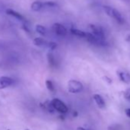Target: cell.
<instances>
[{
	"label": "cell",
	"mask_w": 130,
	"mask_h": 130,
	"mask_svg": "<svg viewBox=\"0 0 130 130\" xmlns=\"http://www.w3.org/2000/svg\"><path fill=\"white\" fill-rule=\"evenodd\" d=\"M103 9H104V12L106 13V15H108L110 18L113 19L117 23H119L120 25L124 24V22H125L124 17L116 9L109 6H104Z\"/></svg>",
	"instance_id": "6da1fadb"
},
{
	"label": "cell",
	"mask_w": 130,
	"mask_h": 130,
	"mask_svg": "<svg viewBox=\"0 0 130 130\" xmlns=\"http://www.w3.org/2000/svg\"><path fill=\"white\" fill-rule=\"evenodd\" d=\"M83 84L77 80H71L68 83V90L71 93H79L83 90Z\"/></svg>",
	"instance_id": "7a4b0ae2"
},
{
	"label": "cell",
	"mask_w": 130,
	"mask_h": 130,
	"mask_svg": "<svg viewBox=\"0 0 130 130\" xmlns=\"http://www.w3.org/2000/svg\"><path fill=\"white\" fill-rule=\"evenodd\" d=\"M51 103L54 110L61 114H65L68 112V107L67 106V105L57 98L53 99L51 100Z\"/></svg>",
	"instance_id": "3957f363"
},
{
	"label": "cell",
	"mask_w": 130,
	"mask_h": 130,
	"mask_svg": "<svg viewBox=\"0 0 130 130\" xmlns=\"http://www.w3.org/2000/svg\"><path fill=\"white\" fill-rule=\"evenodd\" d=\"M85 39L90 43L91 44L96 45V46H100V47H105L107 45V42L106 40L101 39L97 38L96 36H95L94 35H93L90 32H87V36L85 38Z\"/></svg>",
	"instance_id": "277c9868"
},
{
	"label": "cell",
	"mask_w": 130,
	"mask_h": 130,
	"mask_svg": "<svg viewBox=\"0 0 130 130\" xmlns=\"http://www.w3.org/2000/svg\"><path fill=\"white\" fill-rule=\"evenodd\" d=\"M52 31L56 35L60 37H64L68 34L67 28L60 23H54L52 26Z\"/></svg>",
	"instance_id": "5b68a950"
},
{
	"label": "cell",
	"mask_w": 130,
	"mask_h": 130,
	"mask_svg": "<svg viewBox=\"0 0 130 130\" xmlns=\"http://www.w3.org/2000/svg\"><path fill=\"white\" fill-rule=\"evenodd\" d=\"M90 31L93 35H94L95 36H96L99 38L106 40V35H105V31L103 30V28L99 25H90Z\"/></svg>",
	"instance_id": "8992f818"
},
{
	"label": "cell",
	"mask_w": 130,
	"mask_h": 130,
	"mask_svg": "<svg viewBox=\"0 0 130 130\" xmlns=\"http://www.w3.org/2000/svg\"><path fill=\"white\" fill-rule=\"evenodd\" d=\"M15 80L9 77H0V90L7 88L14 84Z\"/></svg>",
	"instance_id": "52a82bcc"
},
{
	"label": "cell",
	"mask_w": 130,
	"mask_h": 130,
	"mask_svg": "<svg viewBox=\"0 0 130 130\" xmlns=\"http://www.w3.org/2000/svg\"><path fill=\"white\" fill-rule=\"evenodd\" d=\"M6 13L7 15H9L12 16V17L16 19L17 20H19V21H20V22H22L24 24L27 22L26 19H25V17H24L22 15H21L20 13H19L18 12H16V11H15V10H13V9H6Z\"/></svg>",
	"instance_id": "ba28073f"
},
{
	"label": "cell",
	"mask_w": 130,
	"mask_h": 130,
	"mask_svg": "<svg viewBox=\"0 0 130 130\" xmlns=\"http://www.w3.org/2000/svg\"><path fill=\"white\" fill-rule=\"evenodd\" d=\"M118 76L120 80L125 84H129L130 83V74L124 71H118Z\"/></svg>",
	"instance_id": "9c48e42d"
},
{
	"label": "cell",
	"mask_w": 130,
	"mask_h": 130,
	"mask_svg": "<svg viewBox=\"0 0 130 130\" xmlns=\"http://www.w3.org/2000/svg\"><path fill=\"white\" fill-rule=\"evenodd\" d=\"M93 100L96 103V104L97 105V106L100 109H103L106 106V103L103 100V98L99 95V94H94L93 95Z\"/></svg>",
	"instance_id": "30bf717a"
},
{
	"label": "cell",
	"mask_w": 130,
	"mask_h": 130,
	"mask_svg": "<svg viewBox=\"0 0 130 130\" xmlns=\"http://www.w3.org/2000/svg\"><path fill=\"white\" fill-rule=\"evenodd\" d=\"M31 9L35 12H39L41 10H43L44 9V3L40 1L34 2L31 6Z\"/></svg>",
	"instance_id": "8fae6325"
},
{
	"label": "cell",
	"mask_w": 130,
	"mask_h": 130,
	"mask_svg": "<svg viewBox=\"0 0 130 130\" xmlns=\"http://www.w3.org/2000/svg\"><path fill=\"white\" fill-rule=\"evenodd\" d=\"M71 32L72 35H74L77 37L81 38H85L87 36V32L81 31L80 29H77V28H71Z\"/></svg>",
	"instance_id": "7c38bea8"
},
{
	"label": "cell",
	"mask_w": 130,
	"mask_h": 130,
	"mask_svg": "<svg viewBox=\"0 0 130 130\" xmlns=\"http://www.w3.org/2000/svg\"><path fill=\"white\" fill-rule=\"evenodd\" d=\"M33 42H34L35 45H36L38 47H47V44H48V42L42 38H36L34 39Z\"/></svg>",
	"instance_id": "4fadbf2b"
},
{
	"label": "cell",
	"mask_w": 130,
	"mask_h": 130,
	"mask_svg": "<svg viewBox=\"0 0 130 130\" xmlns=\"http://www.w3.org/2000/svg\"><path fill=\"white\" fill-rule=\"evenodd\" d=\"M41 106L43 107L44 109H45L46 111L51 112V113H53L55 110L52 106V103H51V101H45L43 104H41Z\"/></svg>",
	"instance_id": "5bb4252c"
},
{
	"label": "cell",
	"mask_w": 130,
	"mask_h": 130,
	"mask_svg": "<svg viewBox=\"0 0 130 130\" xmlns=\"http://www.w3.org/2000/svg\"><path fill=\"white\" fill-rule=\"evenodd\" d=\"M35 30L36 31L40 34L41 35H46L47 34V29L45 27H44L43 25H37L36 27H35Z\"/></svg>",
	"instance_id": "9a60e30c"
},
{
	"label": "cell",
	"mask_w": 130,
	"mask_h": 130,
	"mask_svg": "<svg viewBox=\"0 0 130 130\" xmlns=\"http://www.w3.org/2000/svg\"><path fill=\"white\" fill-rule=\"evenodd\" d=\"M47 61H48V63L51 67L54 68L56 66V60L54 58V56L51 53L47 54Z\"/></svg>",
	"instance_id": "2e32d148"
},
{
	"label": "cell",
	"mask_w": 130,
	"mask_h": 130,
	"mask_svg": "<svg viewBox=\"0 0 130 130\" xmlns=\"http://www.w3.org/2000/svg\"><path fill=\"white\" fill-rule=\"evenodd\" d=\"M45 85H46V87L48 90H50L51 92L54 91V86L53 82L51 80H47L45 81Z\"/></svg>",
	"instance_id": "e0dca14e"
},
{
	"label": "cell",
	"mask_w": 130,
	"mask_h": 130,
	"mask_svg": "<svg viewBox=\"0 0 130 130\" xmlns=\"http://www.w3.org/2000/svg\"><path fill=\"white\" fill-rule=\"evenodd\" d=\"M57 44L55 43V42H53V41H50V42H48V44H47V47H48L50 50H54L56 47H57Z\"/></svg>",
	"instance_id": "ac0fdd59"
},
{
	"label": "cell",
	"mask_w": 130,
	"mask_h": 130,
	"mask_svg": "<svg viewBox=\"0 0 130 130\" xmlns=\"http://www.w3.org/2000/svg\"><path fill=\"white\" fill-rule=\"evenodd\" d=\"M123 95H124V97H125L127 100H129V101H130V88L127 89V90L124 92Z\"/></svg>",
	"instance_id": "d6986e66"
},
{
	"label": "cell",
	"mask_w": 130,
	"mask_h": 130,
	"mask_svg": "<svg viewBox=\"0 0 130 130\" xmlns=\"http://www.w3.org/2000/svg\"><path fill=\"white\" fill-rule=\"evenodd\" d=\"M125 115H126L128 118H130V108L126 109L125 110Z\"/></svg>",
	"instance_id": "ffe728a7"
},
{
	"label": "cell",
	"mask_w": 130,
	"mask_h": 130,
	"mask_svg": "<svg viewBox=\"0 0 130 130\" xmlns=\"http://www.w3.org/2000/svg\"><path fill=\"white\" fill-rule=\"evenodd\" d=\"M103 79H104V80H105V81H106L108 84H111V83H112V80H111L110 78L107 77H103Z\"/></svg>",
	"instance_id": "44dd1931"
},
{
	"label": "cell",
	"mask_w": 130,
	"mask_h": 130,
	"mask_svg": "<svg viewBox=\"0 0 130 130\" xmlns=\"http://www.w3.org/2000/svg\"><path fill=\"white\" fill-rule=\"evenodd\" d=\"M3 11H4V6H3V3H0V12H2Z\"/></svg>",
	"instance_id": "7402d4cb"
},
{
	"label": "cell",
	"mask_w": 130,
	"mask_h": 130,
	"mask_svg": "<svg viewBox=\"0 0 130 130\" xmlns=\"http://www.w3.org/2000/svg\"><path fill=\"white\" fill-rule=\"evenodd\" d=\"M125 41H128V42H130V34H128V35L126 36V38H125Z\"/></svg>",
	"instance_id": "603a6c76"
},
{
	"label": "cell",
	"mask_w": 130,
	"mask_h": 130,
	"mask_svg": "<svg viewBox=\"0 0 130 130\" xmlns=\"http://www.w3.org/2000/svg\"><path fill=\"white\" fill-rule=\"evenodd\" d=\"M77 130H88V129H86L85 128H84V127H77Z\"/></svg>",
	"instance_id": "cb8c5ba5"
},
{
	"label": "cell",
	"mask_w": 130,
	"mask_h": 130,
	"mask_svg": "<svg viewBox=\"0 0 130 130\" xmlns=\"http://www.w3.org/2000/svg\"><path fill=\"white\" fill-rule=\"evenodd\" d=\"M73 115H74V116H75V117H76V116H77V111H75V112L73 113Z\"/></svg>",
	"instance_id": "d4e9b609"
},
{
	"label": "cell",
	"mask_w": 130,
	"mask_h": 130,
	"mask_svg": "<svg viewBox=\"0 0 130 130\" xmlns=\"http://www.w3.org/2000/svg\"><path fill=\"white\" fill-rule=\"evenodd\" d=\"M122 1H125V2H126V1H128V0H122Z\"/></svg>",
	"instance_id": "484cf974"
},
{
	"label": "cell",
	"mask_w": 130,
	"mask_h": 130,
	"mask_svg": "<svg viewBox=\"0 0 130 130\" xmlns=\"http://www.w3.org/2000/svg\"><path fill=\"white\" fill-rule=\"evenodd\" d=\"M25 130H28V129H25Z\"/></svg>",
	"instance_id": "4316f807"
}]
</instances>
